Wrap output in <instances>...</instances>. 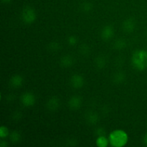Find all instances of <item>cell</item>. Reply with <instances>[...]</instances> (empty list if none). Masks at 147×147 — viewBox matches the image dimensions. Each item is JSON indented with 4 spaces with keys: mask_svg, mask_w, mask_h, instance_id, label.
I'll use <instances>...</instances> for the list:
<instances>
[{
    "mask_svg": "<svg viewBox=\"0 0 147 147\" xmlns=\"http://www.w3.org/2000/svg\"><path fill=\"white\" fill-rule=\"evenodd\" d=\"M20 138V135L18 134L17 132H13V134L11 136V140L14 141V142H17Z\"/></svg>",
    "mask_w": 147,
    "mask_h": 147,
    "instance_id": "9a60e30c",
    "label": "cell"
},
{
    "mask_svg": "<svg viewBox=\"0 0 147 147\" xmlns=\"http://www.w3.org/2000/svg\"><path fill=\"white\" fill-rule=\"evenodd\" d=\"M127 141V134L126 132L121 130L114 131L109 136V142L113 146H123L126 144Z\"/></svg>",
    "mask_w": 147,
    "mask_h": 147,
    "instance_id": "7a4b0ae2",
    "label": "cell"
},
{
    "mask_svg": "<svg viewBox=\"0 0 147 147\" xmlns=\"http://www.w3.org/2000/svg\"><path fill=\"white\" fill-rule=\"evenodd\" d=\"M58 107V100L55 98H52L51 100H49L48 102V108L51 110H54Z\"/></svg>",
    "mask_w": 147,
    "mask_h": 147,
    "instance_id": "7c38bea8",
    "label": "cell"
},
{
    "mask_svg": "<svg viewBox=\"0 0 147 147\" xmlns=\"http://www.w3.org/2000/svg\"><path fill=\"white\" fill-rule=\"evenodd\" d=\"M97 116H96V114H94V113H92V114H90V116H88V120L90 121V122H92V123H95V122L97 121Z\"/></svg>",
    "mask_w": 147,
    "mask_h": 147,
    "instance_id": "2e32d148",
    "label": "cell"
},
{
    "mask_svg": "<svg viewBox=\"0 0 147 147\" xmlns=\"http://www.w3.org/2000/svg\"><path fill=\"white\" fill-rule=\"evenodd\" d=\"M22 101L25 106H32L34 103V97L32 93H26L22 97Z\"/></svg>",
    "mask_w": 147,
    "mask_h": 147,
    "instance_id": "277c9868",
    "label": "cell"
},
{
    "mask_svg": "<svg viewBox=\"0 0 147 147\" xmlns=\"http://www.w3.org/2000/svg\"><path fill=\"white\" fill-rule=\"evenodd\" d=\"M123 79V76L121 73H119V75H116V77H115V80L118 83H120L121 82V80Z\"/></svg>",
    "mask_w": 147,
    "mask_h": 147,
    "instance_id": "e0dca14e",
    "label": "cell"
},
{
    "mask_svg": "<svg viewBox=\"0 0 147 147\" xmlns=\"http://www.w3.org/2000/svg\"><path fill=\"white\" fill-rule=\"evenodd\" d=\"M144 142H145V144L147 145V134L146 135V136H145L144 138Z\"/></svg>",
    "mask_w": 147,
    "mask_h": 147,
    "instance_id": "d6986e66",
    "label": "cell"
},
{
    "mask_svg": "<svg viewBox=\"0 0 147 147\" xmlns=\"http://www.w3.org/2000/svg\"><path fill=\"white\" fill-rule=\"evenodd\" d=\"M8 135V130L6 127L4 126H1V129H0V136L1 138L6 137V136Z\"/></svg>",
    "mask_w": 147,
    "mask_h": 147,
    "instance_id": "4fadbf2b",
    "label": "cell"
},
{
    "mask_svg": "<svg viewBox=\"0 0 147 147\" xmlns=\"http://www.w3.org/2000/svg\"><path fill=\"white\" fill-rule=\"evenodd\" d=\"M113 30L111 26H106L103 28L102 32V37L104 40H109L113 36Z\"/></svg>",
    "mask_w": 147,
    "mask_h": 147,
    "instance_id": "8992f818",
    "label": "cell"
},
{
    "mask_svg": "<svg viewBox=\"0 0 147 147\" xmlns=\"http://www.w3.org/2000/svg\"><path fill=\"white\" fill-rule=\"evenodd\" d=\"M3 1H6V2H8V1H10V0H3Z\"/></svg>",
    "mask_w": 147,
    "mask_h": 147,
    "instance_id": "ffe728a7",
    "label": "cell"
},
{
    "mask_svg": "<svg viewBox=\"0 0 147 147\" xmlns=\"http://www.w3.org/2000/svg\"><path fill=\"white\" fill-rule=\"evenodd\" d=\"M61 64L65 67H68L73 64V60L70 56H65L64 57L62 58Z\"/></svg>",
    "mask_w": 147,
    "mask_h": 147,
    "instance_id": "30bf717a",
    "label": "cell"
},
{
    "mask_svg": "<svg viewBox=\"0 0 147 147\" xmlns=\"http://www.w3.org/2000/svg\"><path fill=\"white\" fill-rule=\"evenodd\" d=\"M69 42L71 45H74L76 43V39L74 37H70V38H69Z\"/></svg>",
    "mask_w": 147,
    "mask_h": 147,
    "instance_id": "ac0fdd59",
    "label": "cell"
},
{
    "mask_svg": "<svg viewBox=\"0 0 147 147\" xmlns=\"http://www.w3.org/2000/svg\"><path fill=\"white\" fill-rule=\"evenodd\" d=\"M11 85L14 87H19L22 85V78L20 76H15L11 79Z\"/></svg>",
    "mask_w": 147,
    "mask_h": 147,
    "instance_id": "9c48e42d",
    "label": "cell"
},
{
    "mask_svg": "<svg viewBox=\"0 0 147 147\" xmlns=\"http://www.w3.org/2000/svg\"><path fill=\"white\" fill-rule=\"evenodd\" d=\"M123 29L126 32H131L133 31L134 28V22L132 20H128L125 21L123 23Z\"/></svg>",
    "mask_w": 147,
    "mask_h": 147,
    "instance_id": "ba28073f",
    "label": "cell"
},
{
    "mask_svg": "<svg viewBox=\"0 0 147 147\" xmlns=\"http://www.w3.org/2000/svg\"><path fill=\"white\" fill-rule=\"evenodd\" d=\"M71 84L74 88H80L83 85V78L80 76L76 75L71 78Z\"/></svg>",
    "mask_w": 147,
    "mask_h": 147,
    "instance_id": "5b68a950",
    "label": "cell"
},
{
    "mask_svg": "<svg viewBox=\"0 0 147 147\" xmlns=\"http://www.w3.org/2000/svg\"><path fill=\"white\" fill-rule=\"evenodd\" d=\"M22 18L26 23H32L35 20V13L32 9L27 7L22 12Z\"/></svg>",
    "mask_w": 147,
    "mask_h": 147,
    "instance_id": "3957f363",
    "label": "cell"
},
{
    "mask_svg": "<svg viewBox=\"0 0 147 147\" xmlns=\"http://www.w3.org/2000/svg\"><path fill=\"white\" fill-rule=\"evenodd\" d=\"M132 63L135 68L142 70L147 67V51L138 50L132 55Z\"/></svg>",
    "mask_w": 147,
    "mask_h": 147,
    "instance_id": "6da1fadb",
    "label": "cell"
},
{
    "mask_svg": "<svg viewBox=\"0 0 147 147\" xmlns=\"http://www.w3.org/2000/svg\"><path fill=\"white\" fill-rule=\"evenodd\" d=\"M69 104H70V107L73 109H78L79 106L81 104V101H80V99L78 97H73L70 99V102H69Z\"/></svg>",
    "mask_w": 147,
    "mask_h": 147,
    "instance_id": "52a82bcc",
    "label": "cell"
},
{
    "mask_svg": "<svg viewBox=\"0 0 147 147\" xmlns=\"http://www.w3.org/2000/svg\"><path fill=\"white\" fill-rule=\"evenodd\" d=\"M109 144L108 140L103 136H99L97 139V145L100 147H105L106 146Z\"/></svg>",
    "mask_w": 147,
    "mask_h": 147,
    "instance_id": "8fae6325",
    "label": "cell"
},
{
    "mask_svg": "<svg viewBox=\"0 0 147 147\" xmlns=\"http://www.w3.org/2000/svg\"><path fill=\"white\" fill-rule=\"evenodd\" d=\"M115 45H116V47H117V48L121 49V48H123V47H124L125 42L123 41V40H119V41L116 42V43Z\"/></svg>",
    "mask_w": 147,
    "mask_h": 147,
    "instance_id": "5bb4252c",
    "label": "cell"
}]
</instances>
